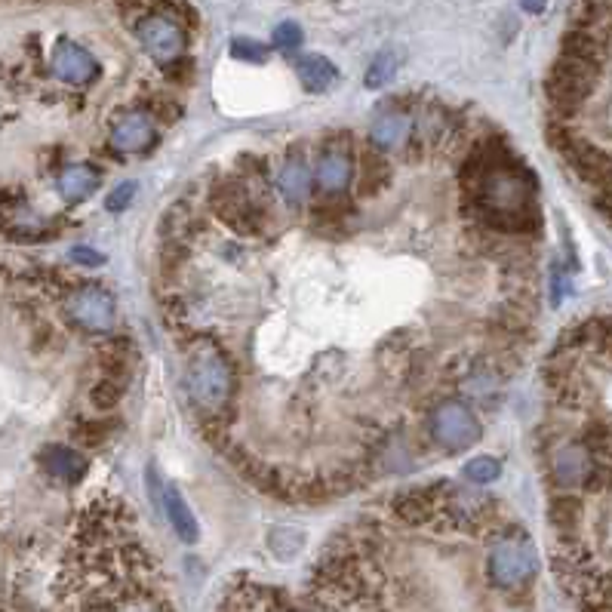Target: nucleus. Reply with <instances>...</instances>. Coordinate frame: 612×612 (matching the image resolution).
Returning a JSON list of instances; mask_svg holds the SVG:
<instances>
[{
  "instance_id": "obj_1",
  "label": "nucleus",
  "mask_w": 612,
  "mask_h": 612,
  "mask_svg": "<svg viewBox=\"0 0 612 612\" xmlns=\"http://www.w3.org/2000/svg\"><path fill=\"white\" fill-rule=\"evenodd\" d=\"M188 397L194 400L200 413V428L213 443L222 440L231 416H234V388H237V373L228 354L213 345L200 342L194 351H188Z\"/></svg>"
},
{
  "instance_id": "obj_2",
  "label": "nucleus",
  "mask_w": 612,
  "mask_h": 612,
  "mask_svg": "<svg viewBox=\"0 0 612 612\" xmlns=\"http://www.w3.org/2000/svg\"><path fill=\"white\" fill-rule=\"evenodd\" d=\"M600 65L594 62H585V59H576V56H566L560 53L557 62L551 65L548 71V80H545V93H548V102L551 108L560 114V117H573L582 111V105L591 99V93L597 90V77H600Z\"/></svg>"
},
{
  "instance_id": "obj_3",
  "label": "nucleus",
  "mask_w": 612,
  "mask_h": 612,
  "mask_svg": "<svg viewBox=\"0 0 612 612\" xmlns=\"http://www.w3.org/2000/svg\"><path fill=\"white\" fill-rule=\"evenodd\" d=\"M539 560H536V548L529 542L520 529H508L505 536H499L493 542V551H489L486 560V576L496 588H520L529 579L536 576Z\"/></svg>"
},
{
  "instance_id": "obj_4",
  "label": "nucleus",
  "mask_w": 612,
  "mask_h": 612,
  "mask_svg": "<svg viewBox=\"0 0 612 612\" xmlns=\"http://www.w3.org/2000/svg\"><path fill=\"white\" fill-rule=\"evenodd\" d=\"M136 37H139V44L145 47V53L163 68L185 59L188 34H185V25L170 13L154 10L145 19H139L136 22Z\"/></svg>"
},
{
  "instance_id": "obj_5",
  "label": "nucleus",
  "mask_w": 612,
  "mask_h": 612,
  "mask_svg": "<svg viewBox=\"0 0 612 612\" xmlns=\"http://www.w3.org/2000/svg\"><path fill=\"white\" fill-rule=\"evenodd\" d=\"M431 437L437 446H443L446 453H462L480 440V422L459 400H446L434 406V413L428 419Z\"/></svg>"
},
{
  "instance_id": "obj_6",
  "label": "nucleus",
  "mask_w": 612,
  "mask_h": 612,
  "mask_svg": "<svg viewBox=\"0 0 612 612\" xmlns=\"http://www.w3.org/2000/svg\"><path fill=\"white\" fill-rule=\"evenodd\" d=\"M443 520L453 523L456 529H468V533H496L499 505L480 493H468V489L450 486V493H446V502H443Z\"/></svg>"
},
{
  "instance_id": "obj_7",
  "label": "nucleus",
  "mask_w": 612,
  "mask_h": 612,
  "mask_svg": "<svg viewBox=\"0 0 612 612\" xmlns=\"http://www.w3.org/2000/svg\"><path fill=\"white\" fill-rule=\"evenodd\" d=\"M548 471L557 493H569V489H588L594 477V456L582 440H563L548 453Z\"/></svg>"
},
{
  "instance_id": "obj_8",
  "label": "nucleus",
  "mask_w": 612,
  "mask_h": 612,
  "mask_svg": "<svg viewBox=\"0 0 612 612\" xmlns=\"http://www.w3.org/2000/svg\"><path fill=\"white\" fill-rule=\"evenodd\" d=\"M314 179L320 185V191L326 194H342L351 179H354V160H351V139L336 133L326 136L314 163Z\"/></svg>"
},
{
  "instance_id": "obj_9",
  "label": "nucleus",
  "mask_w": 612,
  "mask_h": 612,
  "mask_svg": "<svg viewBox=\"0 0 612 612\" xmlns=\"http://www.w3.org/2000/svg\"><path fill=\"white\" fill-rule=\"evenodd\" d=\"M68 317L80 330L108 333L114 326V299L105 290L93 287V283H84V287L71 290L68 296Z\"/></svg>"
},
{
  "instance_id": "obj_10",
  "label": "nucleus",
  "mask_w": 612,
  "mask_h": 612,
  "mask_svg": "<svg viewBox=\"0 0 612 612\" xmlns=\"http://www.w3.org/2000/svg\"><path fill=\"white\" fill-rule=\"evenodd\" d=\"M446 493H450V483H428V486H416V489H406L394 499V514L410 523V526H428L437 517H443V502Z\"/></svg>"
},
{
  "instance_id": "obj_11",
  "label": "nucleus",
  "mask_w": 612,
  "mask_h": 612,
  "mask_svg": "<svg viewBox=\"0 0 612 612\" xmlns=\"http://www.w3.org/2000/svg\"><path fill=\"white\" fill-rule=\"evenodd\" d=\"M560 157L576 170L579 179L597 185L600 191H603V188H612V154H609V151H603V148H597V145H591V142L573 136V139H569V142L560 148Z\"/></svg>"
},
{
  "instance_id": "obj_12",
  "label": "nucleus",
  "mask_w": 612,
  "mask_h": 612,
  "mask_svg": "<svg viewBox=\"0 0 612 612\" xmlns=\"http://www.w3.org/2000/svg\"><path fill=\"white\" fill-rule=\"evenodd\" d=\"M157 142V130H154V117L148 111H127L120 114L114 124H111V133H108V145L117 151V154H142L148 151L151 145Z\"/></svg>"
},
{
  "instance_id": "obj_13",
  "label": "nucleus",
  "mask_w": 612,
  "mask_h": 612,
  "mask_svg": "<svg viewBox=\"0 0 612 612\" xmlns=\"http://www.w3.org/2000/svg\"><path fill=\"white\" fill-rule=\"evenodd\" d=\"M456 117L446 111L440 102H428L416 111V130H413V151L419 154H431L440 151V145L446 142V136L453 133Z\"/></svg>"
},
{
  "instance_id": "obj_14",
  "label": "nucleus",
  "mask_w": 612,
  "mask_h": 612,
  "mask_svg": "<svg viewBox=\"0 0 612 612\" xmlns=\"http://www.w3.org/2000/svg\"><path fill=\"white\" fill-rule=\"evenodd\" d=\"M413 130H416V108H391L370 130L373 148L379 151H403L413 145Z\"/></svg>"
},
{
  "instance_id": "obj_15",
  "label": "nucleus",
  "mask_w": 612,
  "mask_h": 612,
  "mask_svg": "<svg viewBox=\"0 0 612 612\" xmlns=\"http://www.w3.org/2000/svg\"><path fill=\"white\" fill-rule=\"evenodd\" d=\"M53 74L71 87H87L99 74V62L84 47L71 44V40H59L53 50Z\"/></svg>"
},
{
  "instance_id": "obj_16",
  "label": "nucleus",
  "mask_w": 612,
  "mask_h": 612,
  "mask_svg": "<svg viewBox=\"0 0 612 612\" xmlns=\"http://www.w3.org/2000/svg\"><path fill=\"white\" fill-rule=\"evenodd\" d=\"M40 468H44L53 480H62V483H77L80 477L87 474L90 462L80 450H71V446H47L44 453H40Z\"/></svg>"
},
{
  "instance_id": "obj_17",
  "label": "nucleus",
  "mask_w": 612,
  "mask_h": 612,
  "mask_svg": "<svg viewBox=\"0 0 612 612\" xmlns=\"http://www.w3.org/2000/svg\"><path fill=\"white\" fill-rule=\"evenodd\" d=\"M311 185H314V179L305 167V154L299 148L290 151L287 163H283V170L277 176V188H280L283 200H287L290 207H302V203L311 197Z\"/></svg>"
},
{
  "instance_id": "obj_18",
  "label": "nucleus",
  "mask_w": 612,
  "mask_h": 612,
  "mask_svg": "<svg viewBox=\"0 0 612 612\" xmlns=\"http://www.w3.org/2000/svg\"><path fill=\"white\" fill-rule=\"evenodd\" d=\"M548 517H551V526H554V533H557L560 545L579 542V526H582V517H585V505H582L579 496L557 493V496L551 499Z\"/></svg>"
},
{
  "instance_id": "obj_19",
  "label": "nucleus",
  "mask_w": 612,
  "mask_h": 612,
  "mask_svg": "<svg viewBox=\"0 0 612 612\" xmlns=\"http://www.w3.org/2000/svg\"><path fill=\"white\" fill-rule=\"evenodd\" d=\"M388 185H391V163H388V157H385L379 148L360 151V179H357L360 197L373 200V197H379Z\"/></svg>"
},
{
  "instance_id": "obj_20",
  "label": "nucleus",
  "mask_w": 612,
  "mask_h": 612,
  "mask_svg": "<svg viewBox=\"0 0 612 612\" xmlns=\"http://www.w3.org/2000/svg\"><path fill=\"white\" fill-rule=\"evenodd\" d=\"M96 185H99V170L90 167V163H68L56 179V188H59L65 203L87 200L96 191Z\"/></svg>"
},
{
  "instance_id": "obj_21",
  "label": "nucleus",
  "mask_w": 612,
  "mask_h": 612,
  "mask_svg": "<svg viewBox=\"0 0 612 612\" xmlns=\"http://www.w3.org/2000/svg\"><path fill=\"white\" fill-rule=\"evenodd\" d=\"M296 74L302 80V87L308 93H326L336 80H339V71L336 65L326 59V56H317V53H308V56H299L296 59Z\"/></svg>"
},
{
  "instance_id": "obj_22",
  "label": "nucleus",
  "mask_w": 612,
  "mask_h": 612,
  "mask_svg": "<svg viewBox=\"0 0 612 612\" xmlns=\"http://www.w3.org/2000/svg\"><path fill=\"white\" fill-rule=\"evenodd\" d=\"M163 508H167V517H170V526L176 529V536L185 545H194L197 542V520H194L188 502L182 499L179 486H167V493H163Z\"/></svg>"
},
{
  "instance_id": "obj_23",
  "label": "nucleus",
  "mask_w": 612,
  "mask_h": 612,
  "mask_svg": "<svg viewBox=\"0 0 612 612\" xmlns=\"http://www.w3.org/2000/svg\"><path fill=\"white\" fill-rule=\"evenodd\" d=\"M197 225L200 222H197V213H194L191 203L188 200H176L173 207L163 213V219H160V234H163V240L188 243V237L194 234Z\"/></svg>"
},
{
  "instance_id": "obj_24",
  "label": "nucleus",
  "mask_w": 612,
  "mask_h": 612,
  "mask_svg": "<svg viewBox=\"0 0 612 612\" xmlns=\"http://www.w3.org/2000/svg\"><path fill=\"white\" fill-rule=\"evenodd\" d=\"M133 363V342L130 339H111L108 345L99 348V370L108 379L127 376Z\"/></svg>"
},
{
  "instance_id": "obj_25",
  "label": "nucleus",
  "mask_w": 612,
  "mask_h": 612,
  "mask_svg": "<svg viewBox=\"0 0 612 612\" xmlns=\"http://www.w3.org/2000/svg\"><path fill=\"white\" fill-rule=\"evenodd\" d=\"M305 548V533L293 526H274L268 533V551L277 560H293Z\"/></svg>"
},
{
  "instance_id": "obj_26",
  "label": "nucleus",
  "mask_w": 612,
  "mask_h": 612,
  "mask_svg": "<svg viewBox=\"0 0 612 612\" xmlns=\"http://www.w3.org/2000/svg\"><path fill=\"white\" fill-rule=\"evenodd\" d=\"M120 397H124V382H120V379L102 376V379H96V385L90 388V403L96 406L99 413L114 410V406L120 403Z\"/></svg>"
},
{
  "instance_id": "obj_27",
  "label": "nucleus",
  "mask_w": 612,
  "mask_h": 612,
  "mask_svg": "<svg viewBox=\"0 0 612 612\" xmlns=\"http://www.w3.org/2000/svg\"><path fill=\"white\" fill-rule=\"evenodd\" d=\"M114 431V422H77L74 425V443L80 446H102Z\"/></svg>"
},
{
  "instance_id": "obj_28",
  "label": "nucleus",
  "mask_w": 612,
  "mask_h": 612,
  "mask_svg": "<svg viewBox=\"0 0 612 612\" xmlns=\"http://www.w3.org/2000/svg\"><path fill=\"white\" fill-rule=\"evenodd\" d=\"M465 480H471V483H493V480H499V474H502V462L499 459H489V456H477V459H471L468 465H465Z\"/></svg>"
},
{
  "instance_id": "obj_29",
  "label": "nucleus",
  "mask_w": 612,
  "mask_h": 612,
  "mask_svg": "<svg viewBox=\"0 0 612 612\" xmlns=\"http://www.w3.org/2000/svg\"><path fill=\"white\" fill-rule=\"evenodd\" d=\"M145 111H148L151 117L163 120V124H173V120H179V114H182V108H179L176 99H167V96H160V93L148 96Z\"/></svg>"
},
{
  "instance_id": "obj_30",
  "label": "nucleus",
  "mask_w": 612,
  "mask_h": 612,
  "mask_svg": "<svg viewBox=\"0 0 612 612\" xmlns=\"http://www.w3.org/2000/svg\"><path fill=\"white\" fill-rule=\"evenodd\" d=\"M274 47L277 50H283V53H293V50H299L302 47V28L296 25V22H283V25H277L274 28Z\"/></svg>"
},
{
  "instance_id": "obj_31",
  "label": "nucleus",
  "mask_w": 612,
  "mask_h": 612,
  "mask_svg": "<svg viewBox=\"0 0 612 612\" xmlns=\"http://www.w3.org/2000/svg\"><path fill=\"white\" fill-rule=\"evenodd\" d=\"M391 74H394V59L385 53V56H379L373 65H370V71H366V87H382V84H388L391 80Z\"/></svg>"
},
{
  "instance_id": "obj_32",
  "label": "nucleus",
  "mask_w": 612,
  "mask_h": 612,
  "mask_svg": "<svg viewBox=\"0 0 612 612\" xmlns=\"http://www.w3.org/2000/svg\"><path fill=\"white\" fill-rule=\"evenodd\" d=\"M133 197H136V182H124V185L114 188V191L108 194V210L117 213V210L130 207V200H133Z\"/></svg>"
},
{
  "instance_id": "obj_33",
  "label": "nucleus",
  "mask_w": 612,
  "mask_h": 612,
  "mask_svg": "<svg viewBox=\"0 0 612 612\" xmlns=\"http://www.w3.org/2000/svg\"><path fill=\"white\" fill-rule=\"evenodd\" d=\"M234 56L237 59H250V62H262L265 59V47L256 44V40H234Z\"/></svg>"
},
{
  "instance_id": "obj_34",
  "label": "nucleus",
  "mask_w": 612,
  "mask_h": 612,
  "mask_svg": "<svg viewBox=\"0 0 612 612\" xmlns=\"http://www.w3.org/2000/svg\"><path fill=\"white\" fill-rule=\"evenodd\" d=\"M167 71V77L173 80V84H188V77L194 74V62L185 56V59H179V62H173V65H167L163 68Z\"/></svg>"
},
{
  "instance_id": "obj_35",
  "label": "nucleus",
  "mask_w": 612,
  "mask_h": 612,
  "mask_svg": "<svg viewBox=\"0 0 612 612\" xmlns=\"http://www.w3.org/2000/svg\"><path fill=\"white\" fill-rule=\"evenodd\" d=\"M71 259H74L77 265H84V268H96V265L105 262V256L96 253V250H90V247H74V250H71Z\"/></svg>"
},
{
  "instance_id": "obj_36",
  "label": "nucleus",
  "mask_w": 612,
  "mask_h": 612,
  "mask_svg": "<svg viewBox=\"0 0 612 612\" xmlns=\"http://www.w3.org/2000/svg\"><path fill=\"white\" fill-rule=\"evenodd\" d=\"M597 207L612 219V188H603V191H597Z\"/></svg>"
},
{
  "instance_id": "obj_37",
  "label": "nucleus",
  "mask_w": 612,
  "mask_h": 612,
  "mask_svg": "<svg viewBox=\"0 0 612 612\" xmlns=\"http://www.w3.org/2000/svg\"><path fill=\"white\" fill-rule=\"evenodd\" d=\"M526 10H533V13L545 10V0H526Z\"/></svg>"
}]
</instances>
